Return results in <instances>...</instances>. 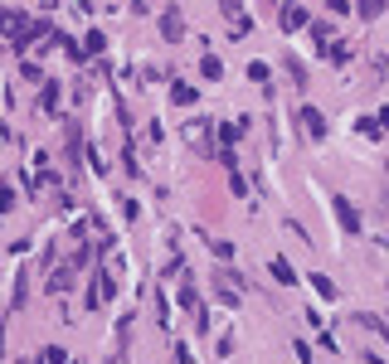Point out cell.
I'll return each instance as SVG.
<instances>
[{
    "instance_id": "7a4b0ae2",
    "label": "cell",
    "mask_w": 389,
    "mask_h": 364,
    "mask_svg": "<svg viewBox=\"0 0 389 364\" xmlns=\"http://www.w3.org/2000/svg\"><path fill=\"white\" fill-rule=\"evenodd\" d=\"M161 39H166V44H181V39H185V20H181V10H161Z\"/></svg>"
},
{
    "instance_id": "ffe728a7",
    "label": "cell",
    "mask_w": 389,
    "mask_h": 364,
    "mask_svg": "<svg viewBox=\"0 0 389 364\" xmlns=\"http://www.w3.org/2000/svg\"><path fill=\"white\" fill-rule=\"evenodd\" d=\"M64 360H69V355H64L59 345H49V350H44V364H64Z\"/></svg>"
},
{
    "instance_id": "d6986e66",
    "label": "cell",
    "mask_w": 389,
    "mask_h": 364,
    "mask_svg": "<svg viewBox=\"0 0 389 364\" xmlns=\"http://www.w3.org/2000/svg\"><path fill=\"white\" fill-rule=\"evenodd\" d=\"M219 10H224V15L234 20V15H243V0H219Z\"/></svg>"
},
{
    "instance_id": "8992f818",
    "label": "cell",
    "mask_w": 389,
    "mask_h": 364,
    "mask_svg": "<svg viewBox=\"0 0 389 364\" xmlns=\"http://www.w3.org/2000/svg\"><path fill=\"white\" fill-rule=\"evenodd\" d=\"M273 277H278L283 286H297V272H292V263H288V258H273Z\"/></svg>"
},
{
    "instance_id": "9c48e42d",
    "label": "cell",
    "mask_w": 389,
    "mask_h": 364,
    "mask_svg": "<svg viewBox=\"0 0 389 364\" xmlns=\"http://www.w3.org/2000/svg\"><path fill=\"white\" fill-rule=\"evenodd\" d=\"M311 286H316V296H326V301H336V291H341V286H336V282H331V277H311Z\"/></svg>"
},
{
    "instance_id": "9a60e30c",
    "label": "cell",
    "mask_w": 389,
    "mask_h": 364,
    "mask_svg": "<svg viewBox=\"0 0 389 364\" xmlns=\"http://www.w3.org/2000/svg\"><path fill=\"white\" fill-rule=\"evenodd\" d=\"M199 73H204V78H219V73H224V64H219V59H214V54H209V59H204V64H199Z\"/></svg>"
},
{
    "instance_id": "ac0fdd59",
    "label": "cell",
    "mask_w": 389,
    "mask_h": 364,
    "mask_svg": "<svg viewBox=\"0 0 389 364\" xmlns=\"http://www.w3.org/2000/svg\"><path fill=\"white\" fill-rule=\"evenodd\" d=\"M229 189H234V194H248V184H243V175H239V166H229Z\"/></svg>"
},
{
    "instance_id": "8fae6325",
    "label": "cell",
    "mask_w": 389,
    "mask_h": 364,
    "mask_svg": "<svg viewBox=\"0 0 389 364\" xmlns=\"http://www.w3.org/2000/svg\"><path fill=\"white\" fill-rule=\"evenodd\" d=\"M69 282H73V272H69V268H64V272H54V277H49V291H54V296H59V291H69Z\"/></svg>"
},
{
    "instance_id": "7c38bea8",
    "label": "cell",
    "mask_w": 389,
    "mask_h": 364,
    "mask_svg": "<svg viewBox=\"0 0 389 364\" xmlns=\"http://www.w3.org/2000/svg\"><path fill=\"white\" fill-rule=\"evenodd\" d=\"M355 131H360V136H380V117H360Z\"/></svg>"
},
{
    "instance_id": "52a82bcc",
    "label": "cell",
    "mask_w": 389,
    "mask_h": 364,
    "mask_svg": "<svg viewBox=\"0 0 389 364\" xmlns=\"http://www.w3.org/2000/svg\"><path fill=\"white\" fill-rule=\"evenodd\" d=\"M102 49H107V39H102V29H88V39H83V54H88V59H97Z\"/></svg>"
},
{
    "instance_id": "3957f363",
    "label": "cell",
    "mask_w": 389,
    "mask_h": 364,
    "mask_svg": "<svg viewBox=\"0 0 389 364\" xmlns=\"http://www.w3.org/2000/svg\"><path fill=\"white\" fill-rule=\"evenodd\" d=\"M302 126H306V136H311V141H326V117H321L311 102L302 107Z\"/></svg>"
},
{
    "instance_id": "5bb4252c",
    "label": "cell",
    "mask_w": 389,
    "mask_h": 364,
    "mask_svg": "<svg viewBox=\"0 0 389 364\" xmlns=\"http://www.w3.org/2000/svg\"><path fill=\"white\" fill-rule=\"evenodd\" d=\"M44 112H59V83H44Z\"/></svg>"
},
{
    "instance_id": "ba28073f",
    "label": "cell",
    "mask_w": 389,
    "mask_h": 364,
    "mask_svg": "<svg viewBox=\"0 0 389 364\" xmlns=\"http://www.w3.org/2000/svg\"><path fill=\"white\" fill-rule=\"evenodd\" d=\"M194 97H199V92H194L190 83H176V88H171V102H176V107H190Z\"/></svg>"
},
{
    "instance_id": "277c9868",
    "label": "cell",
    "mask_w": 389,
    "mask_h": 364,
    "mask_svg": "<svg viewBox=\"0 0 389 364\" xmlns=\"http://www.w3.org/2000/svg\"><path fill=\"white\" fill-rule=\"evenodd\" d=\"M331 209H336V224H341V228H346V233H355V228H360V214H355V209H351V199H336V204H331Z\"/></svg>"
},
{
    "instance_id": "e0dca14e",
    "label": "cell",
    "mask_w": 389,
    "mask_h": 364,
    "mask_svg": "<svg viewBox=\"0 0 389 364\" xmlns=\"http://www.w3.org/2000/svg\"><path fill=\"white\" fill-rule=\"evenodd\" d=\"M10 209H15V189H10V184H0V219H5Z\"/></svg>"
},
{
    "instance_id": "30bf717a",
    "label": "cell",
    "mask_w": 389,
    "mask_h": 364,
    "mask_svg": "<svg viewBox=\"0 0 389 364\" xmlns=\"http://www.w3.org/2000/svg\"><path fill=\"white\" fill-rule=\"evenodd\" d=\"M355 5H360L365 20H380V15H385V0H355Z\"/></svg>"
},
{
    "instance_id": "5b68a950",
    "label": "cell",
    "mask_w": 389,
    "mask_h": 364,
    "mask_svg": "<svg viewBox=\"0 0 389 364\" xmlns=\"http://www.w3.org/2000/svg\"><path fill=\"white\" fill-rule=\"evenodd\" d=\"M302 24H306V10H302L297 0H288V5H283V29H302Z\"/></svg>"
},
{
    "instance_id": "4fadbf2b",
    "label": "cell",
    "mask_w": 389,
    "mask_h": 364,
    "mask_svg": "<svg viewBox=\"0 0 389 364\" xmlns=\"http://www.w3.org/2000/svg\"><path fill=\"white\" fill-rule=\"evenodd\" d=\"M288 73H292L297 88H306V68H302V59H288Z\"/></svg>"
},
{
    "instance_id": "6da1fadb",
    "label": "cell",
    "mask_w": 389,
    "mask_h": 364,
    "mask_svg": "<svg viewBox=\"0 0 389 364\" xmlns=\"http://www.w3.org/2000/svg\"><path fill=\"white\" fill-rule=\"evenodd\" d=\"M39 34H54L49 24H39V20H29L24 10H10V5H0V39L15 49V54H24Z\"/></svg>"
},
{
    "instance_id": "2e32d148",
    "label": "cell",
    "mask_w": 389,
    "mask_h": 364,
    "mask_svg": "<svg viewBox=\"0 0 389 364\" xmlns=\"http://www.w3.org/2000/svg\"><path fill=\"white\" fill-rule=\"evenodd\" d=\"M248 78H253V83H268V64L253 59V64H248Z\"/></svg>"
}]
</instances>
